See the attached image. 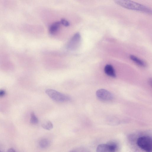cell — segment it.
I'll return each instance as SVG.
<instances>
[{
	"instance_id": "obj_1",
	"label": "cell",
	"mask_w": 152,
	"mask_h": 152,
	"mask_svg": "<svg viewBox=\"0 0 152 152\" xmlns=\"http://www.w3.org/2000/svg\"><path fill=\"white\" fill-rule=\"evenodd\" d=\"M115 2L118 5L126 8L139 11L151 14L152 11L149 7L141 4L129 0H116Z\"/></svg>"
},
{
	"instance_id": "obj_2",
	"label": "cell",
	"mask_w": 152,
	"mask_h": 152,
	"mask_svg": "<svg viewBox=\"0 0 152 152\" xmlns=\"http://www.w3.org/2000/svg\"><path fill=\"white\" fill-rule=\"evenodd\" d=\"M45 92L50 98L58 102H66L69 101L70 99L68 96L54 89H48L45 90Z\"/></svg>"
},
{
	"instance_id": "obj_3",
	"label": "cell",
	"mask_w": 152,
	"mask_h": 152,
	"mask_svg": "<svg viewBox=\"0 0 152 152\" xmlns=\"http://www.w3.org/2000/svg\"><path fill=\"white\" fill-rule=\"evenodd\" d=\"M138 146L146 152L152 151V139L148 136H142L137 140Z\"/></svg>"
},
{
	"instance_id": "obj_4",
	"label": "cell",
	"mask_w": 152,
	"mask_h": 152,
	"mask_svg": "<svg viewBox=\"0 0 152 152\" xmlns=\"http://www.w3.org/2000/svg\"><path fill=\"white\" fill-rule=\"evenodd\" d=\"M97 97L104 101H110L113 99V94L109 91L104 89L98 90L96 92Z\"/></svg>"
},
{
	"instance_id": "obj_5",
	"label": "cell",
	"mask_w": 152,
	"mask_h": 152,
	"mask_svg": "<svg viewBox=\"0 0 152 152\" xmlns=\"http://www.w3.org/2000/svg\"><path fill=\"white\" fill-rule=\"evenodd\" d=\"M117 146L114 144L99 145L96 149V152H115Z\"/></svg>"
},
{
	"instance_id": "obj_6",
	"label": "cell",
	"mask_w": 152,
	"mask_h": 152,
	"mask_svg": "<svg viewBox=\"0 0 152 152\" xmlns=\"http://www.w3.org/2000/svg\"><path fill=\"white\" fill-rule=\"evenodd\" d=\"M104 71L105 73L108 76L113 78L116 77L115 69L111 65H106L104 67Z\"/></svg>"
},
{
	"instance_id": "obj_7",
	"label": "cell",
	"mask_w": 152,
	"mask_h": 152,
	"mask_svg": "<svg viewBox=\"0 0 152 152\" xmlns=\"http://www.w3.org/2000/svg\"><path fill=\"white\" fill-rule=\"evenodd\" d=\"M80 36L79 33H77L74 35L70 41L68 45V48L72 49L78 44L80 41Z\"/></svg>"
},
{
	"instance_id": "obj_8",
	"label": "cell",
	"mask_w": 152,
	"mask_h": 152,
	"mask_svg": "<svg viewBox=\"0 0 152 152\" xmlns=\"http://www.w3.org/2000/svg\"><path fill=\"white\" fill-rule=\"evenodd\" d=\"M129 57L132 61L139 66L143 67H145L146 66V64L144 61L136 56L131 55H130Z\"/></svg>"
},
{
	"instance_id": "obj_9",
	"label": "cell",
	"mask_w": 152,
	"mask_h": 152,
	"mask_svg": "<svg viewBox=\"0 0 152 152\" xmlns=\"http://www.w3.org/2000/svg\"><path fill=\"white\" fill-rule=\"evenodd\" d=\"M50 141L46 138H42L40 140L39 142V147L42 149L46 148L48 147L50 145Z\"/></svg>"
},
{
	"instance_id": "obj_10",
	"label": "cell",
	"mask_w": 152,
	"mask_h": 152,
	"mask_svg": "<svg viewBox=\"0 0 152 152\" xmlns=\"http://www.w3.org/2000/svg\"><path fill=\"white\" fill-rule=\"evenodd\" d=\"M59 22H56L50 26L49 28V32L51 34H53L57 31L59 28L60 24Z\"/></svg>"
},
{
	"instance_id": "obj_11",
	"label": "cell",
	"mask_w": 152,
	"mask_h": 152,
	"mask_svg": "<svg viewBox=\"0 0 152 152\" xmlns=\"http://www.w3.org/2000/svg\"><path fill=\"white\" fill-rule=\"evenodd\" d=\"M41 126L44 129L48 130H50L53 128V124L49 121H45L42 124Z\"/></svg>"
},
{
	"instance_id": "obj_12",
	"label": "cell",
	"mask_w": 152,
	"mask_h": 152,
	"mask_svg": "<svg viewBox=\"0 0 152 152\" xmlns=\"http://www.w3.org/2000/svg\"><path fill=\"white\" fill-rule=\"evenodd\" d=\"M38 119L35 115L34 113L31 112V123L33 124H36L38 123Z\"/></svg>"
},
{
	"instance_id": "obj_13",
	"label": "cell",
	"mask_w": 152,
	"mask_h": 152,
	"mask_svg": "<svg viewBox=\"0 0 152 152\" xmlns=\"http://www.w3.org/2000/svg\"><path fill=\"white\" fill-rule=\"evenodd\" d=\"M61 23L65 26H68L69 25V23L65 19H62L61 21Z\"/></svg>"
},
{
	"instance_id": "obj_14",
	"label": "cell",
	"mask_w": 152,
	"mask_h": 152,
	"mask_svg": "<svg viewBox=\"0 0 152 152\" xmlns=\"http://www.w3.org/2000/svg\"><path fill=\"white\" fill-rule=\"evenodd\" d=\"M5 94V91L3 90H0V96H4Z\"/></svg>"
},
{
	"instance_id": "obj_15",
	"label": "cell",
	"mask_w": 152,
	"mask_h": 152,
	"mask_svg": "<svg viewBox=\"0 0 152 152\" xmlns=\"http://www.w3.org/2000/svg\"><path fill=\"white\" fill-rule=\"evenodd\" d=\"M7 152H17L12 148H9L7 151Z\"/></svg>"
},
{
	"instance_id": "obj_16",
	"label": "cell",
	"mask_w": 152,
	"mask_h": 152,
	"mask_svg": "<svg viewBox=\"0 0 152 152\" xmlns=\"http://www.w3.org/2000/svg\"><path fill=\"white\" fill-rule=\"evenodd\" d=\"M149 84L151 85H152V79L151 78L149 79Z\"/></svg>"
},
{
	"instance_id": "obj_17",
	"label": "cell",
	"mask_w": 152,
	"mask_h": 152,
	"mask_svg": "<svg viewBox=\"0 0 152 152\" xmlns=\"http://www.w3.org/2000/svg\"><path fill=\"white\" fill-rule=\"evenodd\" d=\"M75 152V151H71V152Z\"/></svg>"
},
{
	"instance_id": "obj_18",
	"label": "cell",
	"mask_w": 152,
	"mask_h": 152,
	"mask_svg": "<svg viewBox=\"0 0 152 152\" xmlns=\"http://www.w3.org/2000/svg\"><path fill=\"white\" fill-rule=\"evenodd\" d=\"M0 152H1L0 151Z\"/></svg>"
}]
</instances>
